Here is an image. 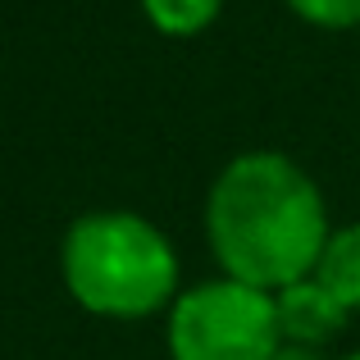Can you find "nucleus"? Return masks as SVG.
Masks as SVG:
<instances>
[{
    "mask_svg": "<svg viewBox=\"0 0 360 360\" xmlns=\"http://www.w3.org/2000/svg\"><path fill=\"white\" fill-rule=\"evenodd\" d=\"M328 233V205L315 178L278 150L233 155L205 196V238L224 278L260 292L310 278Z\"/></svg>",
    "mask_w": 360,
    "mask_h": 360,
    "instance_id": "obj_1",
    "label": "nucleus"
},
{
    "mask_svg": "<svg viewBox=\"0 0 360 360\" xmlns=\"http://www.w3.org/2000/svg\"><path fill=\"white\" fill-rule=\"evenodd\" d=\"M60 278L91 315L146 319L178 301V255L146 214L91 210L64 233Z\"/></svg>",
    "mask_w": 360,
    "mask_h": 360,
    "instance_id": "obj_2",
    "label": "nucleus"
},
{
    "mask_svg": "<svg viewBox=\"0 0 360 360\" xmlns=\"http://www.w3.org/2000/svg\"><path fill=\"white\" fill-rule=\"evenodd\" d=\"M169 360H274L283 347L274 292L238 278H210L169 306Z\"/></svg>",
    "mask_w": 360,
    "mask_h": 360,
    "instance_id": "obj_3",
    "label": "nucleus"
},
{
    "mask_svg": "<svg viewBox=\"0 0 360 360\" xmlns=\"http://www.w3.org/2000/svg\"><path fill=\"white\" fill-rule=\"evenodd\" d=\"M274 310H278V333L292 347H328L347 328L352 310L310 274L301 283H288L283 292H274Z\"/></svg>",
    "mask_w": 360,
    "mask_h": 360,
    "instance_id": "obj_4",
    "label": "nucleus"
},
{
    "mask_svg": "<svg viewBox=\"0 0 360 360\" xmlns=\"http://www.w3.org/2000/svg\"><path fill=\"white\" fill-rule=\"evenodd\" d=\"M315 278L347 310H360V224H342V229L328 233L319 264H315Z\"/></svg>",
    "mask_w": 360,
    "mask_h": 360,
    "instance_id": "obj_5",
    "label": "nucleus"
},
{
    "mask_svg": "<svg viewBox=\"0 0 360 360\" xmlns=\"http://www.w3.org/2000/svg\"><path fill=\"white\" fill-rule=\"evenodd\" d=\"M224 0H141V14L165 37H196L219 18Z\"/></svg>",
    "mask_w": 360,
    "mask_h": 360,
    "instance_id": "obj_6",
    "label": "nucleus"
},
{
    "mask_svg": "<svg viewBox=\"0 0 360 360\" xmlns=\"http://www.w3.org/2000/svg\"><path fill=\"white\" fill-rule=\"evenodd\" d=\"M288 9L315 27H333V32L360 27V0H288Z\"/></svg>",
    "mask_w": 360,
    "mask_h": 360,
    "instance_id": "obj_7",
    "label": "nucleus"
},
{
    "mask_svg": "<svg viewBox=\"0 0 360 360\" xmlns=\"http://www.w3.org/2000/svg\"><path fill=\"white\" fill-rule=\"evenodd\" d=\"M274 360H324L315 352V347H292V342H283L278 352H274Z\"/></svg>",
    "mask_w": 360,
    "mask_h": 360,
    "instance_id": "obj_8",
    "label": "nucleus"
},
{
    "mask_svg": "<svg viewBox=\"0 0 360 360\" xmlns=\"http://www.w3.org/2000/svg\"><path fill=\"white\" fill-rule=\"evenodd\" d=\"M342 360H360V352H352V356H342Z\"/></svg>",
    "mask_w": 360,
    "mask_h": 360,
    "instance_id": "obj_9",
    "label": "nucleus"
}]
</instances>
